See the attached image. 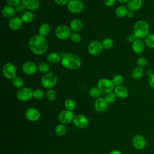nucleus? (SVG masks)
I'll use <instances>...</instances> for the list:
<instances>
[{
	"label": "nucleus",
	"mask_w": 154,
	"mask_h": 154,
	"mask_svg": "<svg viewBox=\"0 0 154 154\" xmlns=\"http://www.w3.org/2000/svg\"><path fill=\"white\" fill-rule=\"evenodd\" d=\"M28 47L31 52L34 55H42L48 51L49 43L46 37L39 34H35L30 37Z\"/></svg>",
	"instance_id": "nucleus-1"
},
{
	"label": "nucleus",
	"mask_w": 154,
	"mask_h": 154,
	"mask_svg": "<svg viewBox=\"0 0 154 154\" xmlns=\"http://www.w3.org/2000/svg\"><path fill=\"white\" fill-rule=\"evenodd\" d=\"M61 65L69 70H77L81 66L82 61L81 58L76 54L72 52L66 53L61 57Z\"/></svg>",
	"instance_id": "nucleus-2"
},
{
	"label": "nucleus",
	"mask_w": 154,
	"mask_h": 154,
	"mask_svg": "<svg viewBox=\"0 0 154 154\" xmlns=\"http://www.w3.org/2000/svg\"><path fill=\"white\" fill-rule=\"evenodd\" d=\"M150 26L149 23L143 19L138 20L135 22L132 28V32L138 39L145 38L149 34Z\"/></svg>",
	"instance_id": "nucleus-3"
},
{
	"label": "nucleus",
	"mask_w": 154,
	"mask_h": 154,
	"mask_svg": "<svg viewBox=\"0 0 154 154\" xmlns=\"http://www.w3.org/2000/svg\"><path fill=\"white\" fill-rule=\"evenodd\" d=\"M40 81L42 85L44 88L51 89L57 84L58 82V76L55 73L49 72L43 75Z\"/></svg>",
	"instance_id": "nucleus-4"
},
{
	"label": "nucleus",
	"mask_w": 154,
	"mask_h": 154,
	"mask_svg": "<svg viewBox=\"0 0 154 154\" xmlns=\"http://www.w3.org/2000/svg\"><path fill=\"white\" fill-rule=\"evenodd\" d=\"M55 37L61 40H66L70 38L72 31L69 26L66 25H60L56 27L55 29Z\"/></svg>",
	"instance_id": "nucleus-5"
},
{
	"label": "nucleus",
	"mask_w": 154,
	"mask_h": 154,
	"mask_svg": "<svg viewBox=\"0 0 154 154\" xmlns=\"http://www.w3.org/2000/svg\"><path fill=\"white\" fill-rule=\"evenodd\" d=\"M97 87L102 93L107 94L114 90L115 85L112 80L108 78H100L97 82Z\"/></svg>",
	"instance_id": "nucleus-6"
},
{
	"label": "nucleus",
	"mask_w": 154,
	"mask_h": 154,
	"mask_svg": "<svg viewBox=\"0 0 154 154\" xmlns=\"http://www.w3.org/2000/svg\"><path fill=\"white\" fill-rule=\"evenodd\" d=\"M2 74L3 76L8 79H13L17 76V69L16 66L11 62L6 63L2 68Z\"/></svg>",
	"instance_id": "nucleus-7"
},
{
	"label": "nucleus",
	"mask_w": 154,
	"mask_h": 154,
	"mask_svg": "<svg viewBox=\"0 0 154 154\" xmlns=\"http://www.w3.org/2000/svg\"><path fill=\"white\" fill-rule=\"evenodd\" d=\"M67 8L71 13L78 14L84 10V4L81 0H69L67 4Z\"/></svg>",
	"instance_id": "nucleus-8"
},
{
	"label": "nucleus",
	"mask_w": 154,
	"mask_h": 154,
	"mask_svg": "<svg viewBox=\"0 0 154 154\" xmlns=\"http://www.w3.org/2000/svg\"><path fill=\"white\" fill-rule=\"evenodd\" d=\"M102 43L99 40L91 41L87 46V51L89 54L93 56H97L100 55L103 51Z\"/></svg>",
	"instance_id": "nucleus-9"
},
{
	"label": "nucleus",
	"mask_w": 154,
	"mask_h": 154,
	"mask_svg": "<svg viewBox=\"0 0 154 154\" xmlns=\"http://www.w3.org/2000/svg\"><path fill=\"white\" fill-rule=\"evenodd\" d=\"M33 91L29 87H23L18 90L16 93L17 99L22 102H26L32 97Z\"/></svg>",
	"instance_id": "nucleus-10"
},
{
	"label": "nucleus",
	"mask_w": 154,
	"mask_h": 154,
	"mask_svg": "<svg viewBox=\"0 0 154 154\" xmlns=\"http://www.w3.org/2000/svg\"><path fill=\"white\" fill-rule=\"evenodd\" d=\"M22 70L25 75L31 76L38 70V65L32 61H26L22 64Z\"/></svg>",
	"instance_id": "nucleus-11"
},
{
	"label": "nucleus",
	"mask_w": 154,
	"mask_h": 154,
	"mask_svg": "<svg viewBox=\"0 0 154 154\" xmlns=\"http://www.w3.org/2000/svg\"><path fill=\"white\" fill-rule=\"evenodd\" d=\"M132 146L138 150L144 149L146 146V140L141 134L135 135L132 139Z\"/></svg>",
	"instance_id": "nucleus-12"
},
{
	"label": "nucleus",
	"mask_w": 154,
	"mask_h": 154,
	"mask_svg": "<svg viewBox=\"0 0 154 154\" xmlns=\"http://www.w3.org/2000/svg\"><path fill=\"white\" fill-rule=\"evenodd\" d=\"M74 119V114L72 111L67 109L61 111L58 115V120L63 124H69L71 123Z\"/></svg>",
	"instance_id": "nucleus-13"
},
{
	"label": "nucleus",
	"mask_w": 154,
	"mask_h": 154,
	"mask_svg": "<svg viewBox=\"0 0 154 154\" xmlns=\"http://www.w3.org/2000/svg\"><path fill=\"white\" fill-rule=\"evenodd\" d=\"M25 116L28 120L30 122H37L40 117V112L36 108H29L26 109Z\"/></svg>",
	"instance_id": "nucleus-14"
},
{
	"label": "nucleus",
	"mask_w": 154,
	"mask_h": 154,
	"mask_svg": "<svg viewBox=\"0 0 154 154\" xmlns=\"http://www.w3.org/2000/svg\"><path fill=\"white\" fill-rule=\"evenodd\" d=\"M73 122L75 126L80 129L85 128L88 124V119L84 115L80 114L74 117Z\"/></svg>",
	"instance_id": "nucleus-15"
},
{
	"label": "nucleus",
	"mask_w": 154,
	"mask_h": 154,
	"mask_svg": "<svg viewBox=\"0 0 154 154\" xmlns=\"http://www.w3.org/2000/svg\"><path fill=\"white\" fill-rule=\"evenodd\" d=\"M23 23V22L21 17L17 16H15L9 19L8 25L10 29L13 31H17L22 28Z\"/></svg>",
	"instance_id": "nucleus-16"
},
{
	"label": "nucleus",
	"mask_w": 154,
	"mask_h": 154,
	"mask_svg": "<svg viewBox=\"0 0 154 154\" xmlns=\"http://www.w3.org/2000/svg\"><path fill=\"white\" fill-rule=\"evenodd\" d=\"M22 3L27 10L32 11L37 10L40 5V0H22Z\"/></svg>",
	"instance_id": "nucleus-17"
},
{
	"label": "nucleus",
	"mask_w": 154,
	"mask_h": 154,
	"mask_svg": "<svg viewBox=\"0 0 154 154\" xmlns=\"http://www.w3.org/2000/svg\"><path fill=\"white\" fill-rule=\"evenodd\" d=\"M145 48V43L141 39H136L132 43V49L133 52L136 54H142Z\"/></svg>",
	"instance_id": "nucleus-18"
},
{
	"label": "nucleus",
	"mask_w": 154,
	"mask_h": 154,
	"mask_svg": "<svg viewBox=\"0 0 154 154\" xmlns=\"http://www.w3.org/2000/svg\"><path fill=\"white\" fill-rule=\"evenodd\" d=\"M143 4V0H129L126 3V7L129 11L135 12L141 8Z\"/></svg>",
	"instance_id": "nucleus-19"
},
{
	"label": "nucleus",
	"mask_w": 154,
	"mask_h": 154,
	"mask_svg": "<svg viewBox=\"0 0 154 154\" xmlns=\"http://www.w3.org/2000/svg\"><path fill=\"white\" fill-rule=\"evenodd\" d=\"M108 106V103L105 100V98L99 97L96 99L94 103V109L97 112H103L104 111Z\"/></svg>",
	"instance_id": "nucleus-20"
},
{
	"label": "nucleus",
	"mask_w": 154,
	"mask_h": 154,
	"mask_svg": "<svg viewBox=\"0 0 154 154\" xmlns=\"http://www.w3.org/2000/svg\"><path fill=\"white\" fill-rule=\"evenodd\" d=\"M114 92L115 93L117 97L120 99H125L127 97L129 94L128 88L123 85L115 86Z\"/></svg>",
	"instance_id": "nucleus-21"
},
{
	"label": "nucleus",
	"mask_w": 154,
	"mask_h": 154,
	"mask_svg": "<svg viewBox=\"0 0 154 154\" xmlns=\"http://www.w3.org/2000/svg\"><path fill=\"white\" fill-rule=\"evenodd\" d=\"M1 13H2V16L5 18L10 19L11 18L15 16V14H16V11L15 10V8H14L11 6H10L8 5H7L3 7V8H2V10H1Z\"/></svg>",
	"instance_id": "nucleus-22"
},
{
	"label": "nucleus",
	"mask_w": 154,
	"mask_h": 154,
	"mask_svg": "<svg viewBox=\"0 0 154 154\" xmlns=\"http://www.w3.org/2000/svg\"><path fill=\"white\" fill-rule=\"evenodd\" d=\"M83 26L82 22L79 19H74L71 20L69 24V27L72 32H78Z\"/></svg>",
	"instance_id": "nucleus-23"
},
{
	"label": "nucleus",
	"mask_w": 154,
	"mask_h": 154,
	"mask_svg": "<svg viewBox=\"0 0 154 154\" xmlns=\"http://www.w3.org/2000/svg\"><path fill=\"white\" fill-rule=\"evenodd\" d=\"M46 60L49 63L51 64H57L61 62V57L60 54L56 52H52L46 56Z\"/></svg>",
	"instance_id": "nucleus-24"
},
{
	"label": "nucleus",
	"mask_w": 154,
	"mask_h": 154,
	"mask_svg": "<svg viewBox=\"0 0 154 154\" xmlns=\"http://www.w3.org/2000/svg\"><path fill=\"white\" fill-rule=\"evenodd\" d=\"M22 21L25 23H30L33 22L34 19V14L32 11L26 10L20 16Z\"/></svg>",
	"instance_id": "nucleus-25"
},
{
	"label": "nucleus",
	"mask_w": 154,
	"mask_h": 154,
	"mask_svg": "<svg viewBox=\"0 0 154 154\" xmlns=\"http://www.w3.org/2000/svg\"><path fill=\"white\" fill-rule=\"evenodd\" d=\"M51 31V26L48 23H43L41 24L38 29V34L46 37L49 35Z\"/></svg>",
	"instance_id": "nucleus-26"
},
{
	"label": "nucleus",
	"mask_w": 154,
	"mask_h": 154,
	"mask_svg": "<svg viewBox=\"0 0 154 154\" xmlns=\"http://www.w3.org/2000/svg\"><path fill=\"white\" fill-rule=\"evenodd\" d=\"M144 75L143 68L138 66L133 68L131 72V76L134 79H140Z\"/></svg>",
	"instance_id": "nucleus-27"
},
{
	"label": "nucleus",
	"mask_w": 154,
	"mask_h": 154,
	"mask_svg": "<svg viewBox=\"0 0 154 154\" xmlns=\"http://www.w3.org/2000/svg\"><path fill=\"white\" fill-rule=\"evenodd\" d=\"M129 11L126 6L125 5H120L117 7L115 10V14L118 17H124L127 16V14Z\"/></svg>",
	"instance_id": "nucleus-28"
},
{
	"label": "nucleus",
	"mask_w": 154,
	"mask_h": 154,
	"mask_svg": "<svg viewBox=\"0 0 154 154\" xmlns=\"http://www.w3.org/2000/svg\"><path fill=\"white\" fill-rule=\"evenodd\" d=\"M55 132L58 136H63L67 132V127L64 124H58L55 128Z\"/></svg>",
	"instance_id": "nucleus-29"
},
{
	"label": "nucleus",
	"mask_w": 154,
	"mask_h": 154,
	"mask_svg": "<svg viewBox=\"0 0 154 154\" xmlns=\"http://www.w3.org/2000/svg\"><path fill=\"white\" fill-rule=\"evenodd\" d=\"M50 70V65L48 62L43 61L41 62L38 65V71L43 74L49 72Z\"/></svg>",
	"instance_id": "nucleus-30"
},
{
	"label": "nucleus",
	"mask_w": 154,
	"mask_h": 154,
	"mask_svg": "<svg viewBox=\"0 0 154 154\" xmlns=\"http://www.w3.org/2000/svg\"><path fill=\"white\" fill-rule=\"evenodd\" d=\"M145 45L149 48L154 49V33H149L144 38Z\"/></svg>",
	"instance_id": "nucleus-31"
},
{
	"label": "nucleus",
	"mask_w": 154,
	"mask_h": 154,
	"mask_svg": "<svg viewBox=\"0 0 154 154\" xmlns=\"http://www.w3.org/2000/svg\"><path fill=\"white\" fill-rule=\"evenodd\" d=\"M102 92L99 90V89L97 87H93L90 88L88 94L90 96L94 99H97L100 97Z\"/></svg>",
	"instance_id": "nucleus-32"
},
{
	"label": "nucleus",
	"mask_w": 154,
	"mask_h": 154,
	"mask_svg": "<svg viewBox=\"0 0 154 154\" xmlns=\"http://www.w3.org/2000/svg\"><path fill=\"white\" fill-rule=\"evenodd\" d=\"M11 81H12V84H13V86L14 87H16V88L20 89V88H22L23 86L24 82H23V79L18 76H16L13 79H12Z\"/></svg>",
	"instance_id": "nucleus-33"
},
{
	"label": "nucleus",
	"mask_w": 154,
	"mask_h": 154,
	"mask_svg": "<svg viewBox=\"0 0 154 154\" xmlns=\"http://www.w3.org/2000/svg\"><path fill=\"white\" fill-rule=\"evenodd\" d=\"M102 45L103 49H109L112 48L114 46V41L110 38H105L102 42Z\"/></svg>",
	"instance_id": "nucleus-34"
},
{
	"label": "nucleus",
	"mask_w": 154,
	"mask_h": 154,
	"mask_svg": "<svg viewBox=\"0 0 154 154\" xmlns=\"http://www.w3.org/2000/svg\"><path fill=\"white\" fill-rule=\"evenodd\" d=\"M46 99L50 102H54L57 98V93L52 88L48 89L46 93Z\"/></svg>",
	"instance_id": "nucleus-35"
},
{
	"label": "nucleus",
	"mask_w": 154,
	"mask_h": 154,
	"mask_svg": "<svg viewBox=\"0 0 154 154\" xmlns=\"http://www.w3.org/2000/svg\"><path fill=\"white\" fill-rule=\"evenodd\" d=\"M111 80H112L113 84H114V85L117 86V85H122V83L124 81V78L122 75L117 74V75H115L112 77Z\"/></svg>",
	"instance_id": "nucleus-36"
},
{
	"label": "nucleus",
	"mask_w": 154,
	"mask_h": 154,
	"mask_svg": "<svg viewBox=\"0 0 154 154\" xmlns=\"http://www.w3.org/2000/svg\"><path fill=\"white\" fill-rule=\"evenodd\" d=\"M64 107L66 109L73 111L75 108V102L72 99H67L64 102Z\"/></svg>",
	"instance_id": "nucleus-37"
},
{
	"label": "nucleus",
	"mask_w": 154,
	"mask_h": 154,
	"mask_svg": "<svg viewBox=\"0 0 154 154\" xmlns=\"http://www.w3.org/2000/svg\"><path fill=\"white\" fill-rule=\"evenodd\" d=\"M104 98L108 103H112L116 101L117 96L116 95V94L114 91L113 92L111 91L110 93L106 94Z\"/></svg>",
	"instance_id": "nucleus-38"
},
{
	"label": "nucleus",
	"mask_w": 154,
	"mask_h": 154,
	"mask_svg": "<svg viewBox=\"0 0 154 154\" xmlns=\"http://www.w3.org/2000/svg\"><path fill=\"white\" fill-rule=\"evenodd\" d=\"M70 39L72 42L74 43H78L81 41L82 37L79 32H72Z\"/></svg>",
	"instance_id": "nucleus-39"
},
{
	"label": "nucleus",
	"mask_w": 154,
	"mask_h": 154,
	"mask_svg": "<svg viewBox=\"0 0 154 154\" xmlns=\"http://www.w3.org/2000/svg\"><path fill=\"white\" fill-rule=\"evenodd\" d=\"M44 97V92L41 89H35L33 91L32 97L36 100H40Z\"/></svg>",
	"instance_id": "nucleus-40"
},
{
	"label": "nucleus",
	"mask_w": 154,
	"mask_h": 154,
	"mask_svg": "<svg viewBox=\"0 0 154 154\" xmlns=\"http://www.w3.org/2000/svg\"><path fill=\"white\" fill-rule=\"evenodd\" d=\"M136 63H137V66L141 68H144V67H146V66L147 64V60L144 57L141 56L137 58Z\"/></svg>",
	"instance_id": "nucleus-41"
},
{
	"label": "nucleus",
	"mask_w": 154,
	"mask_h": 154,
	"mask_svg": "<svg viewBox=\"0 0 154 154\" xmlns=\"http://www.w3.org/2000/svg\"><path fill=\"white\" fill-rule=\"evenodd\" d=\"M7 5L15 8L22 2V0H6Z\"/></svg>",
	"instance_id": "nucleus-42"
},
{
	"label": "nucleus",
	"mask_w": 154,
	"mask_h": 154,
	"mask_svg": "<svg viewBox=\"0 0 154 154\" xmlns=\"http://www.w3.org/2000/svg\"><path fill=\"white\" fill-rule=\"evenodd\" d=\"M26 9L25 7L22 2L15 7V10H16V13H18L22 14L23 12H25L26 11Z\"/></svg>",
	"instance_id": "nucleus-43"
},
{
	"label": "nucleus",
	"mask_w": 154,
	"mask_h": 154,
	"mask_svg": "<svg viewBox=\"0 0 154 154\" xmlns=\"http://www.w3.org/2000/svg\"><path fill=\"white\" fill-rule=\"evenodd\" d=\"M148 84L150 87L154 90V73L148 76Z\"/></svg>",
	"instance_id": "nucleus-44"
},
{
	"label": "nucleus",
	"mask_w": 154,
	"mask_h": 154,
	"mask_svg": "<svg viewBox=\"0 0 154 154\" xmlns=\"http://www.w3.org/2000/svg\"><path fill=\"white\" fill-rule=\"evenodd\" d=\"M136 39H137V38L136 37L135 35L133 32L131 33V34H129L126 36V41L129 43H132Z\"/></svg>",
	"instance_id": "nucleus-45"
},
{
	"label": "nucleus",
	"mask_w": 154,
	"mask_h": 154,
	"mask_svg": "<svg viewBox=\"0 0 154 154\" xmlns=\"http://www.w3.org/2000/svg\"><path fill=\"white\" fill-rule=\"evenodd\" d=\"M116 0H103V4L106 7H111L116 3Z\"/></svg>",
	"instance_id": "nucleus-46"
},
{
	"label": "nucleus",
	"mask_w": 154,
	"mask_h": 154,
	"mask_svg": "<svg viewBox=\"0 0 154 154\" xmlns=\"http://www.w3.org/2000/svg\"><path fill=\"white\" fill-rule=\"evenodd\" d=\"M69 1V0H54L55 3L59 6H64L66 5H67Z\"/></svg>",
	"instance_id": "nucleus-47"
},
{
	"label": "nucleus",
	"mask_w": 154,
	"mask_h": 154,
	"mask_svg": "<svg viewBox=\"0 0 154 154\" xmlns=\"http://www.w3.org/2000/svg\"><path fill=\"white\" fill-rule=\"evenodd\" d=\"M134 12L129 10V11H128V13L126 16H127L128 18H130V19H131V18H132V17H134Z\"/></svg>",
	"instance_id": "nucleus-48"
},
{
	"label": "nucleus",
	"mask_w": 154,
	"mask_h": 154,
	"mask_svg": "<svg viewBox=\"0 0 154 154\" xmlns=\"http://www.w3.org/2000/svg\"><path fill=\"white\" fill-rule=\"evenodd\" d=\"M109 154H122V153L118 150H113Z\"/></svg>",
	"instance_id": "nucleus-49"
},
{
	"label": "nucleus",
	"mask_w": 154,
	"mask_h": 154,
	"mask_svg": "<svg viewBox=\"0 0 154 154\" xmlns=\"http://www.w3.org/2000/svg\"><path fill=\"white\" fill-rule=\"evenodd\" d=\"M129 0H116L120 4H126Z\"/></svg>",
	"instance_id": "nucleus-50"
},
{
	"label": "nucleus",
	"mask_w": 154,
	"mask_h": 154,
	"mask_svg": "<svg viewBox=\"0 0 154 154\" xmlns=\"http://www.w3.org/2000/svg\"><path fill=\"white\" fill-rule=\"evenodd\" d=\"M59 54H60V56L62 57H63L65 54H66V53L64 52V51H60V52H59Z\"/></svg>",
	"instance_id": "nucleus-51"
}]
</instances>
